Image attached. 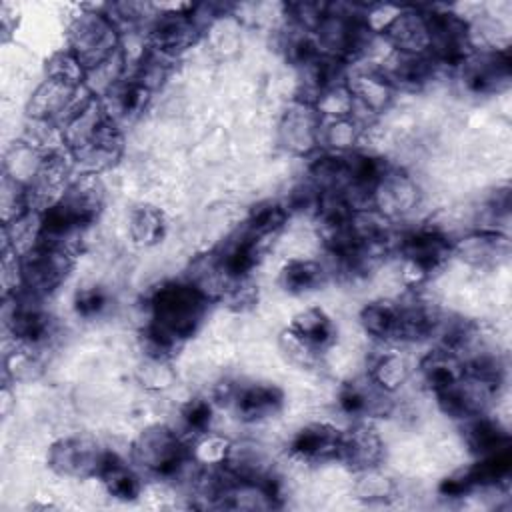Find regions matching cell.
I'll use <instances>...</instances> for the list:
<instances>
[{
	"label": "cell",
	"mask_w": 512,
	"mask_h": 512,
	"mask_svg": "<svg viewBox=\"0 0 512 512\" xmlns=\"http://www.w3.org/2000/svg\"><path fill=\"white\" fill-rule=\"evenodd\" d=\"M212 302L188 280L164 282L148 298V322L142 330V348L150 360L166 362L192 338Z\"/></svg>",
	"instance_id": "cell-1"
},
{
	"label": "cell",
	"mask_w": 512,
	"mask_h": 512,
	"mask_svg": "<svg viewBox=\"0 0 512 512\" xmlns=\"http://www.w3.org/2000/svg\"><path fill=\"white\" fill-rule=\"evenodd\" d=\"M60 126L70 162L82 174H100L122 156L120 124L106 112L98 96L88 94Z\"/></svg>",
	"instance_id": "cell-2"
},
{
	"label": "cell",
	"mask_w": 512,
	"mask_h": 512,
	"mask_svg": "<svg viewBox=\"0 0 512 512\" xmlns=\"http://www.w3.org/2000/svg\"><path fill=\"white\" fill-rule=\"evenodd\" d=\"M130 458L138 470L160 480H182L194 464L190 444L164 424L144 428L132 442Z\"/></svg>",
	"instance_id": "cell-3"
},
{
	"label": "cell",
	"mask_w": 512,
	"mask_h": 512,
	"mask_svg": "<svg viewBox=\"0 0 512 512\" xmlns=\"http://www.w3.org/2000/svg\"><path fill=\"white\" fill-rule=\"evenodd\" d=\"M404 280L416 286L440 270L454 256V240L438 228H416L400 236L396 244Z\"/></svg>",
	"instance_id": "cell-4"
},
{
	"label": "cell",
	"mask_w": 512,
	"mask_h": 512,
	"mask_svg": "<svg viewBox=\"0 0 512 512\" xmlns=\"http://www.w3.org/2000/svg\"><path fill=\"white\" fill-rule=\"evenodd\" d=\"M120 30L104 12H82L68 28V50L86 68V74L120 52Z\"/></svg>",
	"instance_id": "cell-5"
},
{
	"label": "cell",
	"mask_w": 512,
	"mask_h": 512,
	"mask_svg": "<svg viewBox=\"0 0 512 512\" xmlns=\"http://www.w3.org/2000/svg\"><path fill=\"white\" fill-rule=\"evenodd\" d=\"M428 24V54L438 68H460V64L474 52L470 26L464 16L444 10H424Z\"/></svg>",
	"instance_id": "cell-6"
},
{
	"label": "cell",
	"mask_w": 512,
	"mask_h": 512,
	"mask_svg": "<svg viewBox=\"0 0 512 512\" xmlns=\"http://www.w3.org/2000/svg\"><path fill=\"white\" fill-rule=\"evenodd\" d=\"M74 256L70 250L38 242L30 250L20 254V276L22 288L40 298L58 290L70 276L74 266Z\"/></svg>",
	"instance_id": "cell-7"
},
{
	"label": "cell",
	"mask_w": 512,
	"mask_h": 512,
	"mask_svg": "<svg viewBox=\"0 0 512 512\" xmlns=\"http://www.w3.org/2000/svg\"><path fill=\"white\" fill-rule=\"evenodd\" d=\"M106 452L92 436H64L48 448V466L66 478H98Z\"/></svg>",
	"instance_id": "cell-8"
},
{
	"label": "cell",
	"mask_w": 512,
	"mask_h": 512,
	"mask_svg": "<svg viewBox=\"0 0 512 512\" xmlns=\"http://www.w3.org/2000/svg\"><path fill=\"white\" fill-rule=\"evenodd\" d=\"M202 34V24L194 16V6L186 4L156 16L148 28V46L178 58L192 48Z\"/></svg>",
	"instance_id": "cell-9"
},
{
	"label": "cell",
	"mask_w": 512,
	"mask_h": 512,
	"mask_svg": "<svg viewBox=\"0 0 512 512\" xmlns=\"http://www.w3.org/2000/svg\"><path fill=\"white\" fill-rule=\"evenodd\" d=\"M322 124L324 118L314 102L294 98L280 118L278 140L288 152L296 156H310L320 146Z\"/></svg>",
	"instance_id": "cell-10"
},
{
	"label": "cell",
	"mask_w": 512,
	"mask_h": 512,
	"mask_svg": "<svg viewBox=\"0 0 512 512\" xmlns=\"http://www.w3.org/2000/svg\"><path fill=\"white\" fill-rule=\"evenodd\" d=\"M218 398L224 400L242 422L268 420L284 406V392L266 382H226Z\"/></svg>",
	"instance_id": "cell-11"
},
{
	"label": "cell",
	"mask_w": 512,
	"mask_h": 512,
	"mask_svg": "<svg viewBox=\"0 0 512 512\" xmlns=\"http://www.w3.org/2000/svg\"><path fill=\"white\" fill-rule=\"evenodd\" d=\"M498 388L500 386H496L492 382H486L478 376L464 372L454 384L446 386L444 390L436 392L434 396H436L440 410L448 418L462 422L472 416L486 414L488 408L492 406V402L496 400Z\"/></svg>",
	"instance_id": "cell-12"
},
{
	"label": "cell",
	"mask_w": 512,
	"mask_h": 512,
	"mask_svg": "<svg viewBox=\"0 0 512 512\" xmlns=\"http://www.w3.org/2000/svg\"><path fill=\"white\" fill-rule=\"evenodd\" d=\"M458 70L468 92L496 94L510 84V54L508 50H474Z\"/></svg>",
	"instance_id": "cell-13"
},
{
	"label": "cell",
	"mask_w": 512,
	"mask_h": 512,
	"mask_svg": "<svg viewBox=\"0 0 512 512\" xmlns=\"http://www.w3.org/2000/svg\"><path fill=\"white\" fill-rule=\"evenodd\" d=\"M88 94L90 92L86 88H76L52 78H44V82L32 92L26 112L34 122L62 124Z\"/></svg>",
	"instance_id": "cell-14"
},
{
	"label": "cell",
	"mask_w": 512,
	"mask_h": 512,
	"mask_svg": "<svg viewBox=\"0 0 512 512\" xmlns=\"http://www.w3.org/2000/svg\"><path fill=\"white\" fill-rule=\"evenodd\" d=\"M64 216L80 230L90 228L104 206V184L98 174H78L72 178L64 196L56 202Z\"/></svg>",
	"instance_id": "cell-15"
},
{
	"label": "cell",
	"mask_w": 512,
	"mask_h": 512,
	"mask_svg": "<svg viewBox=\"0 0 512 512\" xmlns=\"http://www.w3.org/2000/svg\"><path fill=\"white\" fill-rule=\"evenodd\" d=\"M342 430L330 422H310L294 432L288 442L290 458L304 464L338 460Z\"/></svg>",
	"instance_id": "cell-16"
},
{
	"label": "cell",
	"mask_w": 512,
	"mask_h": 512,
	"mask_svg": "<svg viewBox=\"0 0 512 512\" xmlns=\"http://www.w3.org/2000/svg\"><path fill=\"white\" fill-rule=\"evenodd\" d=\"M338 406L352 418H382L394 408L392 392L380 388L368 374L342 384Z\"/></svg>",
	"instance_id": "cell-17"
},
{
	"label": "cell",
	"mask_w": 512,
	"mask_h": 512,
	"mask_svg": "<svg viewBox=\"0 0 512 512\" xmlns=\"http://www.w3.org/2000/svg\"><path fill=\"white\" fill-rule=\"evenodd\" d=\"M420 202V190L410 174L398 168H388L374 188L372 208L388 220L406 216Z\"/></svg>",
	"instance_id": "cell-18"
},
{
	"label": "cell",
	"mask_w": 512,
	"mask_h": 512,
	"mask_svg": "<svg viewBox=\"0 0 512 512\" xmlns=\"http://www.w3.org/2000/svg\"><path fill=\"white\" fill-rule=\"evenodd\" d=\"M454 256L474 268H496L510 256V240L504 232L474 230L454 240Z\"/></svg>",
	"instance_id": "cell-19"
},
{
	"label": "cell",
	"mask_w": 512,
	"mask_h": 512,
	"mask_svg": "<svg viewBox=\"0 0 512 512\" xmlns=\"http://www.w3.org/2000/svg\"><path fill=\"white\" fill-rule=\"evenodd\" d=\"M338 460L356 472L380 468L384 460V442L370 424H356L342 430Z\"/></svg>",
	"instance_id": "cell-20"
},
{
	"label": "cell",
	"mask_w": 512,
	"mask_h": 512,
	"mask_svg": "<svg viewBox=\"0 0 512 512\" xmlns=\"http://www.w3.org/2000/svg\"><path fill=\"white\" fill-rule=\"evenodd\" d=\"M264 244L266 242L254 238L252 234H248L242 228L222 248L214 250L216 258L220 262V268L226 274V278L230 280L232 288L240 282H246L250 278V274L256 270V266L260 264L262 252H264Z\"/></svg>",
	"instance_id": "cell-21"
},
{
	"label": "cell",
	"mask_w": 512,
	"mask_h": 512,
	"mask_svg": "<svg viewBox=\"0 0 512 512\" xmlns=\"http://www.w3.org/2000/svg\"><path fill=\"white\" fill-rule=\"evenodd\" d=\"M380 34L396 52L428 54V24L420 8H398Z\"/></svg>",
	"instance_id": "cell-22"
},
{
	"label": "cell",
	"mask_w": 512,
	"mask_h": 512,
	"mask_svg": "<svg viewBox=\"0 0 512 512\" xmlns=\"http://www.w3.org/2000/svg\"><path fill=\"white\" fill-rule=\"evenodd\" d=\"M378 68L398 92L418 90L428 84L434 78L438 64L430 58V54H404L392 50Z\"/></svg>",
	"instance_id": "cell-23"
},
{
	"label": "cell",
	"mask_w": 512,
	"mask_h": 512,
	"mask_svg": "<svg viewBox=\"0 0 512 512\" xmlns=\"http://www.w3.org/2000/svg\"><path fill=\"white\" fill-rule=\"evenodd\" d=\"M346 86L354 96L356 106H360L370 116L384 112L394 100V86L384 78L378 66L354 70L350 76L346 74Z\"/></svg>",
	"instance_id": "cell-24"
},
{
	"label": "cell",
	"mask_w": 512,
	"mask_h": 512,
	"mask_svg": "<svg viewBox=\"0 0 512 512\" xmlns=\"http://www.w3.org/2000/svg\"><path fill=\"white\" fill-rule=\"evenodd\" d=\"M460 424H462V440L474 458H480L510 446L508 430L488 412L462 420Z\"/></svg>",
	"instance_id": "cell-25"
},
{
	"label": "cell",
	"mask_w": 512,
	"mask_h": 512,
	"mask_svg": "<svg viewBox=\"0 0 512 512\" xmlns=\"http://www.w3.org/2000/svg\"><path fill=\"white\" fill-rule=\"evenodd\" d=\"M98 480L102 482L108 496L130 502L136 500L142 492V478L136 466H130L122 456L108 450L98 474Z\"/></svg>",
	"instance_id": "cell-26"
},
{
	"label": "cell",
	"mask_w": 512,
	"mask_h": 512,
	"mask_svg": "<svg viewBox=\"0 0 512 512\" xmlns=\"http://www.w3.org/2000/svg\"><path fill=\"white\" fill-rule=\"evenodd\" d=\"M418 372L424 386L436 394L446 386L454 384L464 374V362L452 350L436 346L426 356H422Z\"/></svg>",
	"instance_id": "cell-27"
},
{
	"label": "cell",
	"mask_w": 512,
	"mask_h": 512,
	"mask_svg": "<svg viewBox=\"0 0 512 512\" xmlns=\"http://www.w3.org/2000/svg\"><path fill=\"white\" fill-rule=\"evenodd\" d=\"M288 330L318 354L326 350L336 338L332 318L320 306H308L296 312Z\"/></svg>",
	"instance_id": "cell-28"
},
{
	"label": "cell",
	"mask_w": 512,
	"mask_h": 512,
	"mask_svg": "<svg viewBox=\"0 0 512 512\" xmlns=\"http://www.w3.org/2000/svg\"><path fill=\"white\" fill-rule=\"evenodd\" d=\"M360 326L362 330L382 342H398V326H400V308L396 300H374L368 302L360 310Z\"/></svg>",
	"instance_id": "cell-29"
},
{
	"label": "cell",
	"mask_w": 512,
	"mask_h": 512,
	"mask_svg": "<svg viewBox=\"0 0 512 512\" xmlns=\"http://www.w3.org/2000/svg\"><path fill=\"white\" fill-rule=\"evenodd\" d=\"M150 96L152 92H148L136 80L126 76L102 98V102L106 112L120 124V120L138 116L146 108Z\"/></svg>",
	"instance_id": "cell-30"
},
{
	"label": "cell",
	"mask_w": 512,
	"mask_h": 512,
	"mask_svg": "<svg viewBox=\"0 0 512 512\" xmlns=\"http://www.w3.org/2000/svg\"><path fill=\"white\" fill-rule=\"evenodd\" d=\"M328 278V270L312 258H292L288 260L278 276L280 286L288 294H306L318 290Z\"/></svg>",
	"instance_id": "cell-31"
},
{
	"label": "cell",
	"mask_w": 512,
	"mask_h": 512,
	"mask_svg": "<svg viewBox=\"0 0 512 512\" xmlns=\"http://www.w3.org/2000/svg\"><path fill=\"white\" fill-rule=\"evenodd\" d=\"M474 488H498L508 482L512 474V448H500L492 454L476 458L470 466H466Z\"/></svg>",
	"instance_id": "cell-32"
},
{
	"label": "cell",
	"mask_w": 512,
	"mask_h": 512,
	"mask_svg": "<svg viewBox=\"0 0 512 512\" xmlns=\"http://www.w3.org/2000/svg\"><path fill=\"white\" fill-rule=\"evenodd\" d=\"M380 388H384L386 392H396L398 388H402L410 374H412V366L408 362V358L396 350H388V352H380L370 360L368 372H366Z\"/></svg>",
	"instance_id": "cell-33"
},
{
	"label": "cell",
	"mask_w": 512,
	"mask_h": 512,
	"mask_svg": "<svg viewBox=\"0 0 512 512\" xmlns=\"http://www.w3.org/2000/svg\"><path fill=\"white\" fill-rule=\"evenodd\" d=\"M288 216H290V210L286 204L272 202V200L260 202L248 214V218L244 222V230L248 234H252L254 238L266 242L270 236L278 234L284 228Z\"/></svg>",
	"instance_id": "cell-34"
},
{
	"label": "cell",
	"mask_w": 512,
	"mask_h": 512,
	"mask_svg": "<svg viewBox=\"0 0 512 512\" xmlns=\"http://www.w3.org/2000/svg\"><path fill=\"white\" fill-rule=\"evenodd\" d=\"M164 214L154 206H138L130 212L128 232L134 244L138 246H154L164 236Z\"/></svg>",
	"instance_id": "cell-35"
},
{
	"label": "cell",
	"mask_w": 512,
	"mask_h": 512,
	"mask_svg": "<svg viewBox=\"0 0 512 512\" xmlns=\"http://www.w3.org/2000/svg\"><path fill=\"white\" fill-rule=\"evenodd\" d=\"M360 134H362V124L356 118L352 116L336 118L322 124L320 144L328 146L330 152L334 154H346L354 150V146L360 140Z\"/></svg>",
	"instance_id": "cell-36"
},
{
	"label": "cell",
	"mask_w": 512,
	"mask_h": 512,
	"mask_svg": "<svg viewBox=\"0 0 512 512\" xmlns=\"http://www.w3.org/2000/svg\"><path fill=\"white\" fill-rule=\"evenodd\" d=\"M358 474H360V478L354 488L358 500H362L366 504H384V502H390L392 498H396L394 482L388 476H384L378 468L364 470Z\"/></svg>",
	"instance_id": "cell-37"
},
{
	"label": "cell",
	"mask_w": 512,
	"mask_h": 512,
	"mask_svg": "<svg viewBox=\"0 0 512 512\" xmlns=\"http://www.w3.org/2000/svg\"><path fill=\"white\" fill-rule=\"evenodd\" d=\"M46 78H52L76 88H86V68L68 48L54 52L46 60Z\"/></svg>",
	"instance_id": "cell-38"
},
{
	"label": "cell",
	"mask_w": 512,
	"mask_h": 512,
	"mask_svg": "<svg viewBox=\"0 0 512 512\" xmlns=\"http://www.w3.org/2000/svg\"><path fill=\"white\" fill-rule=\"evenodd\" d=\"M232 442L216 432H206L198 438H194V444L190 446L192 458L206 468H216V466H224L230 454Z\"/></svg>",
	"instance_id": "cell-39"
},
{
	"label": "cell",
	"mask_w": 512,
	"mask_h": 512,
	"mask_svg": "<svg viewBox=\"0 0 512 512\" xmlns=\"http://www.w3.org/2000/svg\"><path fill=\"white\" fill-rule=\"evenodd\" d=\"M214 420V404L202 396L190 398L180 408V422L182 428L192 434V438H198L206 432H210Z\"/></svg>",
	"instance_id": "cell-40"
},
{
	"label": "cell",
	"mask_w": 512,
	"mask_h": 512,
	"mask_svg": "<svg viewBox=\"0 0 512 512\" xmlns=\"http://www.w3.org/2000/svg\"><path fill=\"white\" fill-rule=\"evenodd\" d=\"M108 302H110V298H108L106 290H102L100 286H88V288H82L76 292L74 310L78 316L92 320L106 312Z\"/></svg>",
	"instance_id": "cell-41"
},
{
	"label": "cell",
	"mask_w": 512,
	"mask_h": 512,
	"mask_svg": "<svg viewBox=\"0 0 512 512\" xmlns=\"http://www.w3.org/2000/svg\"><path fill=\"white\" fill-rule=\"evenodd\" d=\"M280 348L282 352H286V356L300 366H310L316 358L318 352L312 350L308 344H304L298 336H294L290 330H284L280 336Z\"/></svg>",
	"instance_id": "cell-42"
},
{
	"label": "cell",
	"mask_w": 512,
	"mask_h": 512,
	"mask_svg": "<svg viewBox=\"0 0 512 512\" xmlns=\"http://www.w3.org/2000/svg\"><path fill=\"white\" fill-rule=\"evenodd\" d=\"M474 488L472 480H470V474L466 468H460V470H454L452 474H448L446 478L440 480L438 484V494L442 498H462L466 494H470Z\"/></svg>",
	"instance_id": "cell-43"
}]
</instances>
